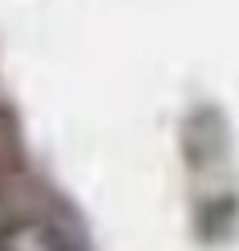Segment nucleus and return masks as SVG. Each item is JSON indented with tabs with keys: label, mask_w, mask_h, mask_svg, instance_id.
<instances>
[{
	"label": "nucleus",
	"mask_w": 239,
	"mask_h": 251,
	"mask_svg": "<svg viewBox=\"0 0 239 251\" xmlns=\"http://www.w3.org/2000/svg\"><path fill=\"white\" fill-rule=\"evenodd\" d=\"M0 251H69L49 223H12L0 231Z\"/></svg>",
	"instance_id": "f257e3e1"
}]
</instances>
